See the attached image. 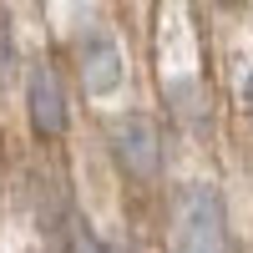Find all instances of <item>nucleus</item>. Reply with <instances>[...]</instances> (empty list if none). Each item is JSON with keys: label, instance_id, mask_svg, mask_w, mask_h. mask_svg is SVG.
I'll return each mask as SVG.
<instances>
[{"label": "nucleus", "instance_id": "6", "mask_svg": "<svg viewBox=\"0 0 253 253\" xmlns=\"http://www.w3.org/2000/svg\"><path fill=\"white\" fill-rule=\"evenodd\" d=\"M243 107H248V122H253V66H248V76H243Z\"/></svg>", "mask_w": 253, "mask_h": 253}, {"label": "nucleus", "instance_id": "1", "mask_svg": "<svg viewBox=\"0 0 253 253\" xmlns=\"http://www.w3.org/2000/svg\"><path fill=\"white\" fill-rule=\"evenodd\" d=\"M172 253H233L228 203L213 182H182L172 193Z\"/></svg>", "mask_w": 253, "mask_h": 253}, {"label": "nucleus", "instance_id": "4", "mask_svg": "<svg viewBox=\"0 0 253 253\" xmlns=\"http://www.w3.org/2000/svg\"><path fill=\"white\" fill-rule=\"evenodd\" d=\"M76 71H81V86H86L91 96H112L122 86V51H117V36L112 31H86L76 41Z\"/></svg>", "mask_w": 253, "mask_h": 253}, {"label": "nucleus", "instance_id": "3", "mask_svg": "<svg viewBox=\"0 0 253 253\" xmlns=\"http://www.w3.org/2000/svg\"><path fill=\"white\" fill-rule=\"evenodd\" d=\"M26 117H31V132L41 142H56L61 132H66V86H61L56 66H46V61H36V66L26 71Z\"/></svg>", "mask_w": 253, "mask_h": 253}, {"label": "nucleus", "instance_id": "2", "mask_svg": "<svg viewBox=\"0 0 253 253\" xmlns=\"http://www.w3.org/2000/svg\"><path fill=\"white\" fill-rule=\"evenodd\" d=\"M107 147L122 177L132 182H152L162 172V132L147 112H122L107 122Z\"/></svg>", "mask_w": 253, "mask_h": 253}, {"label": "nucleus", "instance_id": "5", "mask_svg": "<svg viewBox=\"0 0 253 253\" xmlns=\"http://www.w3.org/2000/svg\"><path fill=\"white\" fill-rule=\"evenodd\" d=\"M112 243H101L91 233V223H71V253H107Z\"/></svg>", "mask_w": 253, "mask_h": 253}, {"label": "nucleus", "instance_id": "8", "mask_svg": "<svg viewBox=\"0 0 253 253\" xmlns=\"http://www.w3.org/2000/svg\"><path fill=\"white\" fill-rule=\"evenodd\" d=\"M107 253H137V248H132V243H112Z\"/></svg>", "mask_w": 253, "mask_h": 253}, {"label": "nucleus", "instance_id": "7", "mask_svg": "<svg viewBox=\"0 0 253 253\" xmlns=\"http://www.w3.org/2000/svg\"><path fill=\"white\" fill-rule=\"evenodd\" d=\"M213 5H223V10H238V5H248V0H213Z\"/></svg>", "mask_w": 253, "mask_h": 253}]
</instances>
